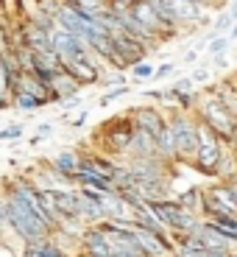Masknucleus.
Listing matches in <instances>:
<instances>
[{
    "instance_id": "obj_20",
    "label": "nucleus",
    "mask_w": 237,
    "mask_h": 257,
    "mask_svg": "<svg viewBox=\"0 0 237 257\" xmlns=\"http://www.w3.org/2000/svg\"><path fill=\"white\" fill-rule=\"evenodd\" d=\"M229 48H231L229 34H218V37H212L209 42H206V53H209V59H215V56H229Z\"/></svg>"
},
{
    "instance_id": "obj_27",
    "label": "nucleus",
    "mask_w": 237,
    "mask_h": 257,
    "mask_svg": "<svg viewBox=\"0 0 237 257\" xmlns=\"http://www.w3.org/2000/svg\"><path fill=\"white\" fill-rule=\"evenodd\" d=\"M6 232H9V224H6V196L0 193V240H3Z\"/></svg>"
},
{
    "instance_id": "obj_34",
    "label": "nucleus",
    "mask_w": 237,
    "mask_h": 257,
    "mask_svg": "<svg viewBox=\"0 0 237 257\" xmlns=\"http://www.w3.org/2000/svg\"><path fill=\"white\" fill-rule=\"evenodd\" d=\"M190 3H195V6H204V9H215V3H212V0H190Z\"/></svg>"
},
{
    "instance_id": "obj_18",
    "label": "nucleus",
    "mask_w": 237,
    "mask_h": 257,
    "mask_svg": "<svg viewBox=\"0 0 237 257\" xmlns=\"http://www.w3.org/2000/svg\"><path fill=\"white\" fill-rule=\"evenodd\" d=\"M173 199L179 201L181 207H187V210L201 215V210H204V187H184V190L176 193Z\"/></svg>"
},
{
    "instance_id": "obj_22",
    "label": "nucleus",
    "mask_w": 237,
    "mask_h": 257,
    "mask_svg": "<svg viewBox=\"0 0 237 257\" xmlns=\"http://www.w3.org/2000/svg\"><path fill=\"white\" fill-rule=\"evenodd\" d=\"M123 95H128V84H120V87H109V90L101 95V101H98V103H101V106H109L115 98H123Z\"/></svg>"
},
{
    "instance_id": "obj_25",
    "label": "nucleus",
    "mask_w": 237,
    "mask_h": 257,
    "mask_svg": "<svg viewBox=\"0 0 237 257\" xmlns=\"http://www.w3.org/2000/svg\"><path fill=\"white\" fill-rule=\"evenodd\" d=\"M120 84H128L126 81V73H123V70L112 73L109 78H103V87H106V90H109V87H120Z\"/></svg>"
},
{
    "instance_id": "obj_16",
    "label": "nucleus",
    "mask_w": 237,
    "mask_h": 257,
    "mask_svg": "<svg viewBox=\"0 0 237 257\" xmlns=\"http://www.w3.org/2000/svg\"><path fill=\"white\" fill-rule=\"evenodd\" d=\"M154 154H156V140H154V137L145 135V132H134L126 157H154ZM156 157H159V154H156Z\"/></svg>"
},
{
    "instance_id": "obj_5",
    "label": "nucleus",
    "mask_w": 237,
    "mask_h": 257,
    "mask_svg": "<svg viewBox=\"0 0 237 257\" xmlns=\"http://www.w3.org/2000/svg\"><path fill=\"white\" fill-rule=\"evenodd\" d=\"M223 151H226V143L220 140L209 126L201 123V128H198V151H195V157H192L190 165L195 168L198 174L212 176V179H215V168H218Z\"/></svg>"
},
{
    "instance_id": "obj_24",
    "label": "nucleus",
    "mask_w": 237,
    "mask_h": 257,
    "mask_svg": "<svg viewBox=\"0 0 237 257\" xmlns=\"http://www.w3.org/2000/svg\"><path fill=\"white\" fill-rule=\"evenodd\" d=\"M190 76H192V81H195V87H204V84L212 81V70H209V67H198V70H192Z\"/></svg>"
},
{
    "instance_id": "obj_15",
    "label": "nucleus",
    "mask_w": 237,
    "mask_h": 257,
    "mask_svg": "<svg viewBox=\"0 0 237 257\" xmlns=\"http://www.w3.org/2000/svg\"><path fill=\"white\" fill-rule=\"evenodd\" d=\"M78 165H81V151H73V148L70 151H59V154L51 160L53 171H59V174H64V176H73V179H76Z\"/></svg>"
},
{
    "instance_id": "obj_1",
    "label": "nucleus",
    "mask_w": 237,
    "mask_h": 257,
    "mask_svg": "<svg viewBox=\"0 0 237 257\" xmlns=\"http://www.w3.org/2000/svg\"><path fill=\"white\" fill-rule=\"evenodd\" d=\"M192 115L198 117V123L209 126L226 146L231 143V128L237 123V112L218 95V90H209L206 95H198V103H195Z\"/></svg>"
},
{
    "instance_id": "obj_21",
    "label": "nucleus",
    "mask_w": 237,
    "mask_h": 257,
    "mask_svg": "<svg viewBox=\"0 0 237 257\" xmlns=\"http://www.w3.org/2000/svg\"><path fill=\"white\" fill-rule=\"evenodd\" d=\"M128 70H131V78H134V81H154V73H156V67L151 62H148V59H142V62H137L134 67H128Z\"/></svg>"
},
{
    "instance_id": "obj_33",
    "label": "nucleus",
    "mask_w": 237,
    "mask_h": 257,
    "mask_svg": "<svg viewBox=\"0 0 237 257\" xmlns=\"http://www.w3.org/2000/svg\"><path fill=\"white\" fill-rule=\"evenodd\" d=\"M229 249H206V257H229Z\"/></svg>"
},
{
    "instance_id": "obj_19",
    "label": "nucleus",
    "mask_w": 237,
    "mask_h": 257,
    "mask_svg": "<svg viewBox=\"0 0 237 257\" xmlns=\"http://www.w3.org/2000/svg\"><path fill=\"white\" fill-rule=\"evenodd\" d=\"M234 176H237V151H234V148L226 146L223 157H220L218 168H215V179L229 182V179H234Z\"/></svg>"
},
{
    "instance_id": "obj_28",
    "label": "nucleus",
    "mask_w": 237,
    "mask_h": 257,
    "mask_svg": "<svg viewBox=\"0 0 237 257\" xmlns=\"http://www.w3.org/2000/svg\"><path fill=\"white\" fill-rule=\"evenodd\" d=\"M173 90H179V92H187V90H195V81H192V76H181L179 81L173 84Z\"/></svg>"
},
{
    "instance_id": "obj_11",
    "label": "nucleus",
    "mask_w": 237,
    "mask_h": 257,
    "mask_svg": "<svg viewBox=\"0 0 237 257\" xmlns=\"http://www.w3.org/2000/svg\"><path fill=\"white\" fill-rule=\"evenodd\" d=\"M134 238H137V243H140V249L145 257H173V251H176L173 238L156 235V232L142 229V226H137V224H134Z\"/></svg>"
},
{
    "instance_id": "obj_10",
    "label": "nucleus",
    "mask_w": 237,
    "mask_h": 257,
    "mask_svg": "<svg viewBox=\"0 0 237 257\" xmlns=\"http://www.w3.org/2000/svg\"><path fill=\"white\" fill-rule=\"evenodd\" d=\"M101 59H62V70L67 76H73L81 87H90V84H98L101 81Z\"/></svg>"
},
{
    "instance_id": "obj_38",
    "label": "nucleus",
    "mask_w": 237,
    "mask_h": 257,
    "mask_svg": "<svg viewBox=\"0 0 237 257\" xmlns=\"http://www.w3.org/2000/svg\"><path fill=\"white\" fill-rule=\"evenodd\" d=\"M229 257H237V246H234V249H231V254Z\"/></svg>"
},
{
    "instance_id": "obj_37",
    "label": "nucleus",
    "mask_w": 237,
    "mask_h": 257,
    "mask_svg": "<svg viewBox=\"0 0 237 257\" xmlns=\"http://www.w3.org/2000/svg\"><path fill=\"white\" fill-rule=\"evenodd\" d=\"M212 3H215V6H223V3H229V0H212Z\"/></svg>"
},
{
    "instance_id": "obj_29",
    "label": "nucleus",
    "mask_w": 237,
    "mask_h": 257,
    "mask_svg": "<svg viewBox=\"0 0 237 257\" xmlns=\"http://www.w3.org/2000/svg\"><path fill=\"white\" fill-rule=\"evenodd\" d=\"M87 120H90V112L81 109V112H78V115L70 120V126H73V128H84V126H87Z\"/></svg>"
},
{
    "instance_id": "obj_17",
    "label": "nucleus",
    "mask_w": 237,
    "mask_h": 257,
    "mask_svg": "<svg viewBox=\"0 0 237 257\" xmlns=\"http://www.w3.org/2000/svg\"><path fill=\"white\" fill-rule=\"evenodd\" d=\"M156 154L162 157L165 162H179V151H176V137H173V132H170V126L165 128V132H159L156 135Z\"/></svg>"
},
{
    "instance_id": "obj_9",
    "label": "nucleus",
    "mask_w": 237,
    "mask_h": 257,
    "mask_svg": "<svg viewBox=\"0 0 237 257\" xmlns=\"http://www.w3.org/2000/svg\"><path fill=\"white\" fill-rule=\"evenodd\" d=\"M128 9H131V14L137 17V23H140V26L145 28V31L151 34L154 39H159V42H162V39H167L170 28L162 23V17L156 14V9H154V3H151V0H137V3H131Z\"/></svg>"
},
{
    "instance_id": "obj_8",
    "label": "nucleus",
    "mask_w": 237,
    "mask_h": 257,
    "mask_svg": "<svg viewBox=\"0 0 237 257\" xmlns=\"http://www.w3.org/2000/svg\"><path fill=\"white\" fill-rule=\"evenodd\" d=\"M131 120H134L137 132H145V135H151L154 140H156L159 132L167 128V115L156 106V103H140V106H134V109H131Z\"/></svg>"
},
{
    "instance_id": "obj_4",
    "label": "nucleus",
    "mask_w": 237,
    "mask_h": 257,
    "mask_svg": "<svg viewBox=\"0 0 237 257\" xmlns=\"http://www.w3.org/2000/svg\"><path fill=\"white\" fill-rule=\"evenodd\" d=\"M145 204L156 212V218H159L170 232H184V235H187V232H192L195 226L201 224V218H204V215H198V212H192V210H187V207H181L173 196L145 201Z\"/></svg>"
},
{
    "instance_id": "obj_26",
    "label": "nucleus",
    "mask_w": 237,
    "mask_h": 257,
    "mask_svg": "<svg viewBox=\"0 0 237 257\" xmlns=\"http://www.w3.org/2000/svg\"><path fill=\"white\" fill-rule=\"evenodd\" d=\"M173 70H176V64H173V62H165V64H159V67H156L154 78H156V81H162V78L173 76Z\"/></svg>"
},
{
    "instance_id": "obj_23",
    "label": "nucleus",
    "mask_w": 237,
    "mask_h": 257,
    "mask_svg": "<svg viewBox=\"0 0 237 257\" xmlns=\"http://www.w3.org/2000/svg\"><path fill=\"white\" fill-rule=\"evenodd\" d=\"M26 135V123H9L6 128H0V140H20Z\"/></svg>"
},
{
    "instance_id": "obj_32",
    "label": "nucleus",
    "mask_w": 237,
    "mask_h": 257,
    "mask_svg": "<svg viewBox=\"0 0 237 257\" xmlns=\"http://www.w3.org/2000/svg\"><path fill=\"white\" fill-rule=\"evenodd\" d=\"M181 62H184V64H195V62H198V48H190V51H184Z\"/></svg>"
},
{
    "instance_id": "obj_36",
    "label": "nucleus",
    "mask_w": 237,
    "mask_h": 257,
    "mask_svg": "<svg viewBox=\"0 0 237 257\" xmlns=\"http://www.w3.org/2000/svg\"><path fill=\"white\" fill-rule=\"evenodd\" d=\"M229 39H231V42H237V23H231V28H229Z\"/></svg>"
},
{
    "instance_id": "obj_3",
    "label": "nucleus",
    "mask_w": 237,
    "mask_h": 257,
    "mask_svg": "<svg viewBox=\"0 0 237 257\" xmlns=\"http://www.w3.org/2000/svg\"><path fill=\"white\" fill-rule=\"evenodd\" d=\"M134 132H137V126H134V120H131V112H123V115L106 120L101 128V140H103L101 151L115 157V160H123V157L128 154V146H131Z\"/></svg>"
},
{
    "instance_id": "obj_30",
    "label": "nucleus",
    "mask_w": 237,
    "mask_h": 257,
    "mask_svg": "<svg viewBox=\"0 0 237 257\" xmlns=\"http://www.w3.org/2000/svg\"><path fill=\"white\" fill-rule=\"evenodd\" d=\"M48 135H53V120H45L37 126V137H48Z\"/></svg>"
},
{
    "instance_id": "obj_12",
    "label": "nucleus",
    "mask_w": 237,
    "mask_h": 257,
    "mask_svg": "<svg viewBox=\"0 0 237 257\" xmlns=\"http://www.w3.org/2000/svg\"><path fill=\"white\" fill-rule=\"evenodd\" d=\"M73 95H81V84L76 81L73 76H67L64 70H59V76L53 78V84H51V103L53 101H67V98H73Z\"/></svg>"
},
{
    "instance_id": "obj_7",
    "label": "nucleus",
    "mask_w": 237,
    "mask_h": 257,
    "mask_svg": "<svg viewBox=\"0 0 237 257\" xmlns=\"http://www.w3.org/2000/svg\"><path fill=\"white\" fill-rule=\"evenodd\" d=\"M78 254L84 257H112V240L101 224H87L78 240Z\"/></svg>"
},
{
    "instance_id": "obj_40",
    "label": "nucleus",
    "mask_w": 237,
    "mask_h": 257,
    "mask_svg": "<svg viewBox=\"0 0 237 257\" xmlns=\"http://www.w3.org/2000/svg\"><path fill=\"white\" fill-rule=\"evenodd\" d=\"M76 257H84V254H76Z\"/></svg>"
},
{
    "instance_id": "obj_31",
    "label": "nucleus",
    "mask_w": 237,
    "mask_h": 257,
    "mask_svg": "<svg viewBox=\"0 0 237 257\" xmlns=\"http://www.w3.org/2000/svg\"><path fill=\"white\" fill-rule=\"evenodd\" d=\"M78 103H81V95H73V98H67V101H62V112H70V109H76Z\"/></svg>"
},
{
    "instance_id": "obj_35",
    "label": "nucleus",
    "mask_w": 237,
    "mask_h": 257,
    "mask_svg": "<svg viewBox=\"0 0 237 257\" xmlns=\"http://www.w3.org/2000/svg\"><path fill=\"white\" fill-rule=\"evenodd\" d=\"M229 14H231V20L237 23V0H229Z\"/></svg>"
},
{
    "instance_id": "obj_2",
    "label": "nucleus",
    "mask_w": 237,
    "mask_h": 257,
    "mask_svg": "<svg viewBox=\"0 0 237 257\" xmlns=\"http://www.w3.org/2000/svg\"><path fill=\"white\" fill-rule=\"evenodd\" d=\"M167 126L176 137V151H179V162H192L195 151H198V117L187 109L173 106L170 115H167Z\"/></svg>"
},
{
    "instance_id": "obj_14",
    "label": "nucleus",
    "mask_w": 237,
    "mask_h": 257,
    "mask_svg": "<svg viewBox=\"0 0 237 257\" xmlns=\"http://www.w3.org/2000/svg\"><path fill=\"white\" fill-rule=\"evenodd\" d=\"M48 103H51V98L48 95H34V92H12V106L20 112H37V109H45Z\"/></svg>"
},
{
    "instance_id": "obj_39",
    "label": "nucleus",
    "mask_w": 237,
    "mask_h": 257,
    "mask_svg": "<svg viewBox=\"0 0 237 257\" xmlns=\"http://www.w3.org/2000/svg\"><path fill=\"white\" fill-rule=\"evenodd\" d=\"M123 3H128V6H131V3H137V0H123Z\"/></svg>"
},
{
    "instance_id": "obj_13",
    "label": "nucleus",
    "mask_w": 237,
    "mask_h": 257,
    "mask_svg": "<svg viewBox=\"0 0 237 257\" xmlns=\"http://www.w3.org/2000/svg\"><path fill=\"white\" fill-rule=\"evenodd\" d=\"M20 257H76V254H70L67 249H62L53 238H45V240H37V243L23 246V254Z\"/></svg>"
},
{
    "instance_id": "obj_6",
    "label": "nucleus",
    "mask_w": 237,
    "mask_h": 257,
    "mask_svg": "<svg viewBox=\"0 0 237 257\" xmlns=\"http://www.w3.org/2000/svg\"><path fill=\"white\" fill-rule=\"evenodd\" d=\"M204 218H220V215H237V201L231 196L229 185L215 179L209 187H204Z\"/></svg>"
}]
</instances>
